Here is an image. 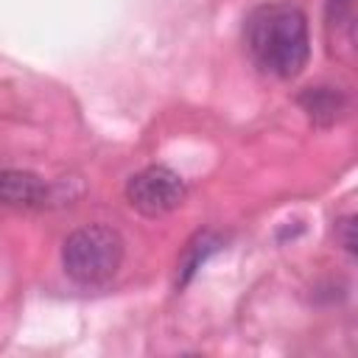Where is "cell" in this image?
<instances>
[{"label":"cell","mask_w":358,"mask_h":358,"mask_svg":"<svg viewBox=\"0 0 358 358\" xmlns=\"http://www.w3.org/2000/svg\"><path fill=\"white\" fill-rule=\"evenodd\" d=\"M246 48L255 64L277 78H294L310 56L305 14L291 3H263L246 17Z\"/></svg>","instance_id":"cell-1"},{"label":"cell","mask_w":358,"mask_h":358,"mask_svg":"<svg viewBox=\"0 0 358 358\" xmlns=\"http://www.w3.org/2000/svg\"><path fill=\"white\" fill-rule=\"evenodd\" d=\"M126 243L117 229L106 224H87L73 229L62 243V268L78 285H101L117 274Z\"/></svg>","instance_id":"cell-2"},{"label":"cell","mask_w":358,"mask_h":358,"mask_svg":"<svg viewBox=\"0 0 358 358\" xmlns=\"http://www.w3.org/2000/svg\"><path fill=\"white\" fill-rule=\"evenodd\" d=\"M187 199L185 179L168 165H148L126 182V201L145 218H159L182 207Z\"/></svg>","instance_id":"cell-3"},{"label":"cell","mask_w":358,"mask_h":358,"mask_svg":"<svg viewBox=\"0 0 358 358\" xmlns=\"http://www.w3.org/2000/svg\"><path fill=\"white\" fill-rule=\"evenodd\" d=\"M50 196V187L45 185L42 176L31 171H3L0 173V201L8 207L20 210H34L45 207Z\"/></svg>","instance_id":"cell-4"},{"label":"cell","mask_w":358,"mask_h":358,"mask_svg":"<svg viewBox=\"0 0 358 358\" xmlns=\"http://www.w3.org/2000/svg\"><path fill=\"white\" fill-rule=\"evenodd\" d=\"M221 249V238L215 235V232H196L190 241H187V246H185V252H182V257H179V274H176V288H185L190 280H193V274L207 263V257L210 255H215Z\"/></svg>","instance_id":"cell-5"},{"label":"cell","mask_w":358,"mask_h":358,"mask_svg":"<svg viewBox=\"0 0 358 358\" xmlns=\"http://www.w3.org/2000/svg\"><path fill=\"white\" fill-rule=\"evenodd\" d=\"M302 109L308 112V117L319 126H330L336 123V117L344 112V95L338 90L330 87H310L299 95Z\"/></svg>","instance_id":"cell-6"},{"label":"cell","mask_w":358,"mask_h":358,"mask_svg":"<svg viewBox=\"0 0 358 358\" xmlns=\"http://www.w3.org/2000/svg\"><path fill=\"white\" fill-rule=\"evenodd\" d=\"M355 218L350 215V218H341L338 224H336V229H341V246L347 249V252H355V224H352Z\"/></svg>","instance_id":"cell-7"}]
</instances>
